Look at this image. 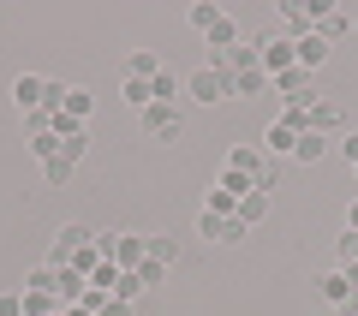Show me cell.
Wrapping results in <instances>:
<instances>
[{
	"mask_svg": "<svg viewBox=\"0 0 358 316\" xmlns=\"http://www.w3.org/2000/svg\"><path fill=\"white\" fill-rule=\"evenodd\" d=\"M227 167H233V173H245V179H257L268 161H263V150H257V143H239V150L227 155Z\"/></svg>",
	"mask_w": 358,
	"mask_h": 316,
	"instance_id": "8fae6325",
	"label": "cell"
},
{
	"mask_svg": "<svg viewBox=\"0 0 358 316\" xmlns=\"http://www.w3.org/2000/svg\"><path fill=\"white\" fill-rule=\"evenodd\" d=\"M24 150L36 155V161H54V155H60V131H48V138H30Z\"/></svg>",
	"mask_w": 358,
	"mask_h": 316,
	"instance_id": "f1b7e54d",
	"label": "cell"
},
{
	"mask_svg": "<svg viewBox=\"0 0 358 316\" xmlns=\"http://www.w3.org/2000/svg\"><path fill=\"white\" fill-rule=\"evenodd\" d=\"M352 173H358V167H352Z\"/></svg>",
	"mask_w": 358,
	"mask_h": 316,
	"instance_id": "7bdbcfd3",
	"label": "cell"
},
{
	"mask_svg": "<svg viewBox=\"0 0 358 316\" xmlns=\"http://www.w3.org/2000/svg\"><path fill=\"white\" fill-rule=\"evenodd\" d=\"M114 268H126V275L143 268V233H114Z\"/></svg>",
	"mask_w": 358,
	"mask_h": 316,
	"instance_id": "52a82bcc",
	"label": "cell"
},
{
	"mask_svg": "<svg viewBox=\"0 0 358 316\" xmlns=\"http://www.w3.org/2000/svg\"><path fill=\"white\" fill-rule=\"evenodd\" d=\"M54 292H60V304H78L90 292V280L78 275V268H54Z\"/></svg>",
	"mask_w": 358,
	"mask_h": 316,
	"instance_id": "7c38bea8",
	"label": "cell"
},
{
	"mask_svg": "<svg viewBox=\"0 0 358 316\" xmlns=\"http://www.w3.org/2000/svg\"><path fill=\"white\" fill-rule=\"evenodd\" d=\"M322 155H329V138H322V131H305V138H299V150H293V161H322Z\"/></svg>",
	"mask_w": 358,
	"mask_h": 316,
	"instance_id": "44dd1931",
	"label": "cell"
},
{
	"mask_svg": "<svg viewBox=\"0 0 358 316\" xmlns=\"http://www.w3.org/2000/svg\"><path fill=\"white\" fill-rule=\"evenodd\" d=\"M155 72H167V66L162 60H155V54L150 48H138V54H126V78H143V84H150V78Z\"/></svg>",
	"mask_w": 358,
	"mask_h": 316,
	"instance_id": "d6986e66",
	"label": "cell"
},
{
	"mask_svg": "<svg viewBox=\"0 0 358 316\" xmlns=\"http://www.w3.org/2000/svg\"><path fill=\"white\" fill-rule=\"evenodd\" d=\"M293 150H299V131L275 120V126H268V138H263V155H293Z\"/></svg>",
	"mask_w": 358,
	"mask_h": 316,
	"instance_id": "2e32d148",
	"label": "cell"
},
{
	"mask_svg": "<svg viewBox=\"0 0 358 316\" xmlns=\"http://www.w3.org/2000/svg\"><path fill=\"white\" fill-rule=\"evenodd\" d=\"M197 233H203L209 245H245V233H251V227H245L239 215H209V209H203V221H197Z\"/></svg>",
	"mask_w": 358,
	"mask_h": 316,
	"instance_id": "3957f363",
	"label": "cell"
},
{
	"mask_svg": "<svg viewBox=\"0 0 358 316\" xmlns=\"http://www.w3.org/2000/svg\"><path fill=\"white\" fill-rule=\"evenodd\" d=\"M233 42H245V36H239V24H233V18H227V13H221V24H215V30H209V54H227V48H233Z\"/></svg>",
	"mask_w": 358,
	"mask_h": 316,
	"instance_id": "ffe728a7",
	"label": "cell"
},
{
	"mask_svg": "<svg viewBox=\"0 0 358 316\" xmlns=\"http://www.w3.org/2000/svg\"><path fill=\"white\" fill-rule=\"evenodd\" d=\"M138 292H143V280H138V275H126V268H120V280H114V299H126V304H131V299H138Z\"/></svg>",
	"mask_w": 358,
	"mask_h": 316,
	"instance_id": "d6a6232c",
	"label": "cell"
},
{
	"mask_svg": "<svg viewBox=\"0 0 358 316\" xmlns=\"http://www.w3.org/2000/svg\"><path fill=\"white\" fill-rule=\"evenodd\" d=\"M138 280H143V292H150V287H162V280H167V268H162V263H150V257H143V268H138Z\"/></svg>",
	"mask_w": 358,
	"mask_h": 316,
	"instance_id": "e575fe53",
	"label": "cell"
},
{
	"mask_svg": "<svg viewBox=\"0 0 358 316\" xmlns=\"http://www.w3.org/2000/svg\"><path fill=\"white\" fill-rule=\"evenodd\" d=\"M143 257H150V263H162V268H173L179 239H173V233H143Z\"/></svg>",
	"mask_w": 358,
	"mask_h": 316,
	"instance_id": "9c48e42d",
	"label": "cell"
},
{
	"mask_svg": "<svg viewBox=\"0 0 358 316\" xmlns=\"http://www.w3.org/2000/svg\"><path fill=\"white\" fill-rule=\"evenodd\" d=\"M90 108H96V96H90L84 84H72V89H66V114H72L78 126H84V114H90Z\"/></svg>",
	"mask_w": 358,
	"mask_h": 316,
	"instance_id": "cb8c5ba5",
	"label": "cell"
},
{
	"mask_svg": "<svg viewBox=\"0 0 358 316\" xmlns=\"http://www.w3.org/2000/svg\"><path fill=\"white\" fill-rule=\"evenodd\" d=\"M114 280H120V268L114 263H102L96 275H90V287H102V292H114Z\"/></svg>",
	"mask_w": 358,
	"mask_h": 316,
	"instance_id": "d590c367",
	"label": "cell"
},
{
	"mask_svg": "<svg viewBox=\"0 0 358 316\" xmlns=\"http://www.w3.org/2000/svg\"><path fill=\"white\" fill-rule=\"evenodd\" d=\"M42 185H72V161H66V155L42 161Z\"/></svg>",
	"mask_w": 358,
	"mask_h": 316,
	"instance_id": "d4e9b609",
	"label": "cell"
},
{
	"mask_svg": "<svg viewBox=\"0 0 358 316\" xmlns=\"http://www.w3.org/2000/svg\"><path fill=\"white\" fill-rule=\"evenodd\" d=\"M215 191H227V197H245V191H257V179H245V173H233V167H227V173L215 179Z\"/></svg>",
	"mask_w": 358,
	"mask_h": 316,
	"instance_id": "4316f807",
	"label": "cell"
},
{
	"mask_svg": "<svg viewBox=\"0 0 358 316\" xmlns=\"http://www.w3.org/2000/svg\"><path fill=\"white\" fill-rule=\"evenodd\" d=\"M192 24L203 30V36H209V30L221 24V6H209V0H197V6H192Z\"/></svg>",
	"mask_w": 358,
	"mask_h": 316,
	"instance_id": "83f0119b",
	"label": "cell"
},
{
	"mask_svg": "<svg viewBox=\"0 0 358 316\" xmlns=\"http://www.w3.org/2000/svg\"><path fill=\"white\" fill-rule=\"evenodd\" d=\"M24 292H54V268H48V263L30 268V275H24Z\"/></svg>",
	"mask_w": 358,
	"mask_h": 316,
	"instance_id": "1f68e13d",
	"label": "cell"
},
{
	"mask_svg": "<svg viewBox=\"0 0 358 316\" xmlns=\"http://www.w3.org/2000/svg\"><path fill=\"white\" fill-rule=\"evenodd\" d=\"M317 287H322V304H334V310H346V304L358 299V292H352V280H346V268H329V275H322Z\"/></svg>",
	"mask_w": 358,
	"mask_h": 316,
	"instance_id": "ba28073f",
	"label": "cell"
},
{
	"mask_svg": "<svg viewBox=\"0 0 358 316\" xmlns=\"http://www.w3.org/2000/svg\"><path fill=\"white\" fill-rule=\"evenodd\" d=\"M341 155H346V161L358 167V131H341Z\"/></svg>",
	"mask_w": 358,
	"mask_h": 316,
	"instance_id": "74e56055",
	"label": "cell"
},
{
	"mask_svg": "<svg viewBox=\"0 0 358 316\" xmlns=\"http://www.w3.org/2000/svg\"><path fill=\"white\" fill-rule=\"evenodd\" d=\"M346 227H352V233H358V197H352V209H346Z\"/></svg>",
	"mask_w": 358,
	"mask_h": 316,
	"instance_id": "60d3db41",
	"label": "cell"
},
{
	"mask_svg": "<svg viewBox=\"0 0 358 316\" xmlns=\"http://www.w3.org/2000/svg\"><path fill=\"white\" fill-rule=\"evenodd\" d=\"M334 263H341V268H352V263H358V233H352V227L341 233V251H334Z\"/></svg>",
	"mask_w": 358,
	"mask_h": 316,
	"instance_id": "4dcf8cb0",
	"label": "cell"
},
{
	"mask_svg": "<svg viewBox=\"0 0 358 316\" xmlns=\"http://www.w3.org/2000/svg\"><path fill=\"white\" fill-rule=\"evenodd\" d=\"M310 131H322V138H329V131H341V101H310Z\"/></svg>",
	"mask_w": 358,
	"mask_h": 316,
	"instance_id": "4fadbf2b",
	"label": "cell"
},
{
	"mask_svg": "<svg viewBox=\"0 0 358 316\" xmlns=\"http://www.w3.org/2000/svg\"><path fill=\"white\" fill-rule=\"evenodd\" d=\"M293 54H299V66H305V72H317V66L329 60V42L310 30V36H299V42H293Z\"/></svg>",
	"mask_w": 358,
	"mask_h": 316,
	"instance_id": "30bf717a",
	"label": "cell"
},
{
	"mask_svg": "<svg viewBox=\"0 0 358 316\" xmlns=\"http://www.w3.org/2000/svg\"><path fill=\"white\" fill-rule=\"evenodd\" d=\"M150 96H155V101H173V96H185V78H173V72H155V78H150Z\"/></svg>",
	"mask_w": 358,
	"mask_h": 316,
	"instance_id": "7402d4cb",
	"label": "cell"
},
{
	"mask_svg": "<svg viewBox=\"0 0 358 316\" xmlns=\"http://www.w3.org/2000/svg\"><path fill=\"white\" fill-rule=\"evenodd\" d=\"M138 120H143V131H150V138H162V143H173L179 131H185V114H179L173 101H150Z\"/></svg>",
	"mask_w": 358,
	"mask_h": 316,
	"instance_id": "7a4b0ae2",
	"label": "cell"
},
{
	"mask_svg": "<svg viewBox=\"0 0 358 316\" xmlns=\"http://www.w3.org/2000/svg\"><path fill=\"white\" fill-rule=\"evenodd\" d=\"M346 30H352V18H346V13H334V6H329V13L317 18V36H322V42H334V36H346Z\"/></svg>",
	"mask_w": 358,
	"mask_h": 316,
	"instance_id": "603a6c76",
	"label": "cell"
},
{
	"mask_svg": "<svg viewBox=\"0 0 358 316\" xmlns=\"http://www.w3.org/2000/svg\"><path fill=\"white\" fill-rule=\"evenodd\" d=\"M60 316H96V310H90V304H66Z\"/></svg>",
	"mask_w": 358,
	"mask_h": 316,
	"instance_id": "ab89813d",
	"label": "cell"
},
{
	"mask_svg": "<svg viewBox=\"0 0 358 316\" xmlns=\"http://www.w3.org/2000/svg\"><path fill=\"white\" fill-rule=\"evenodd\" d=\"M257 48H263V72H268V78H275V72H287V66H299L293 36H263Z\"/></svg>",
	"mask_w": 358,
	"mask_h": 316,
	"instance_id": "8992f818",
	"label": "cell"
},
{
	"mask_svg": "<svg viewBox=\"0 0 358 316\" xmlns=\"http://www.w3.org/2000/svg\"><path fill=\"white\" fill-rule=\"evenodd\" d=\"M346 316H358V299H352V304H346Z\"/></svg>",
	"mask_w": 358,
	"mask_h": 316,
	"instance_id": "b9f144b4",
	"label": "cell"
},
{
	"mask_svg": "<svg viewBox=\"0 0 358 316\" xmlns=\"http://www.w3.org/2000/svg\"><path fill=\"white\" fill-rule=\"evenodd\" d=\"M90 239H96L90 227H60V233H54V245H48V268H72V251H84Z\"/></svg>",
	"mask_w": 358,
	"mask_h": 316,
	"instance_id": "5b68a950",
	"label": "cell"
},
{
	"mask_svg": "<svg viewBox=\"0 0 358 316\" xmlns=\"http://www.w3.org/2000/svg\"><path fill=\"white\" fill-rule=\"evenodd\" d=\"M102 316H131V304H126V299H108V304H102Z\"/></svg>",
	"mask_w": 358,
	"mask_h": 316,
	"instance_id": "f35d334b",
	"label": "cell"
},
{
	"mask_svg": "<svg viewBox=\"0 0 358 316\" xmlns=\"http://www.w3.org/2000/svg\"><path fill=\"white\" fill-rule=\"evenodd\" d=\"M233 215H239L245 227H257V221H268V191H245V197H239V209H233Z\"/></svg>",
	"mask_w": 358,
	"mask_h": 316,
	"instance_id": "9a60e30c",
	"label": "cell"
},
{
	"mask_svg": "<svg viewBox=\"0 0 358 316\" xmlns=\"http://www.w3.org/2000/svg\"><path fill=\"white\" fill-rule=\"evenodd\" d=\"M185 96L203 101V108H215V101L233 96V72H221V66H197V72L185 78Z\"/></svg>",
	"mask_w": 358,
	"mask_h": 316,
	"instance_id": "6da1fadb",
	"label": "cell"
},
{
	"mask_svg": "<svg viewBox=\"0 0 358 316\" xmlns=\"http://www.w3.org/2000/svg\"><path fill=\"white\" fill-rule=\"evenodd\" d=\"M84 150H90V131H84V126H78L72 138H60V155H66V161H72V167L84 161Z\"/></svg>",
	"mask_w": 358,
	"mask_h": 316,
	"instance_id": "484cf974",
	"label": "cell"
},
{
	"mask_svg": "<svg viewBox=\"0 0 358 316\" xmlns=\"http://www.w3.org/2000/svg\"><path fill=\"white\" fill-rule=\"evenodd\" d=\"M42 89H48V78H18V84H13V101H18V114L42 108Z\"/></svg>",
	"mask_w": 358,
	"mask_h": 316,
	"instance_id": "5bb4252c",
	"label": "cell"
},
{
	"mask_svg": "<svg viewBox=\"0 0 358 316\" xmlns=\"http://www.w3.org/2000/svg\"><path fill=\"white\" fill-rule=\"evenodd\" d=\"M257 89H263V96L275 89V78H268L263 66H251V72H239V78H233V96H257Z\"/></svg>",
	"mask_w": 358,
	"mask_h": 316,
	"instance_id": "e0dca14e",
	"label": "cell"
},
{
	"mask_svg": "<svg viewBox=\"0 0 358 316\" xmlns=\"http://www.w3.org/2000/svg\"><path fill=\"white\" fill-rule=\"evenodd\" d=\"M126 101H131V108H138V114H143V108H150V84H143V78H126Z\"/></svg>",
	"mask_w": 358,
	"mask_h": 316,
	"instance_id": "f546056e",
	"label": "cell"
},
{
	"mask_svg": "<svg viewBox=\"0 0 358 316\" xmlns=\"http://www.w3.org/2000/svg\"><path fill=\"white\" fill-rule=\"evenodd\" d=\"M233 209H239V197H227V191L209 185V215H233Z\"/></svg>",
	"mask_w": 358,
	"mask_h": 316,
	"instance_id": "836d02e7",
	"label": "cell"
},
{
	"mask_svg": "<svg viewBox=\"0 0 358 316\" xmlns=\"http://www.w3.org/2000/svg\"><path fill=\"white\" fill-rule=\"evenodd\" d=\"M275 89L287 96V108H310V101H317V89H310V72H305V66H287V72H275Z\"/></svg>",
	"mask_w": 358,
	"mask_h": 316,
	"instance_id": "277c9868",
	"label": "cell"
},
{
	"mask_svg": "<svg viewBox=\"0 0 358 316\" xmlns=\"http://www.w3.org/2000/svg\"><path fill=\"white\" fill-rule=\"evenodd\" d=\"M24 299V316H60L66 304H60V292H18Z\"/></svg>",
	"mask_w": 358,
	"mask_h": 316,
	"instance_id": "ac0fdd59",
	"label": "cell"
},
{
	"mask_svg": "<svg viewBox=\"0 0 358 316\" xmlns=\"http://www.w3.org/2000/svg\"><path fill=\"white\" fill-rule=\"evenodd\" d=\"M0 316H24V299L18 292H0Z\"/></svg>",
	"mask_w": 358,
	"mask_h": 316,
	"instance_id": "8d00e7d4",
	"label": "cell"
}]
</instances>
